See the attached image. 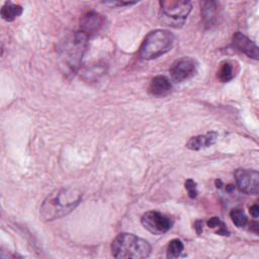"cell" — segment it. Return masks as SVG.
I'll return each mask as SVG.
<instances>
[{
    "label": "cell",
    "mask_w": 259,
    "mask_h": 259,
    "mask_svg": "<svg viewBox=\"0 0 259 259\" xmlns=\"http://www.w3.org/2000/svg\"><path fill=\"white\" fill-rule=\"evenodd\" d=\"M218 139V133L217 132H208L204 135H198L191 137L187 143L186 147L193 151H198L204 148H207L215 143Z\"/></svg>",
    "instance_id": "cell-11"
},
{
    "label": "cell",
    "mask_w": 259,
    "mask_h": 259,
    "mask_svg": "<svg viewBox=\"0 0 259 259\" xmlns=\"http://www.w3.org/2000/svg\"><path fill=\"white\" fill-rule=\"evenodd\" d=\"M234 188H235V186H234V185H231V184H230V185H228V186H227V188H226V189H227V191L231 192V191H232V190H233Z\"/></svg>",
    "instance_id": "cell-24"
},
{
    "label": "cell",
    "mask_w": 259,
    "mask_h": 259,
    "mask_svg": "<svg viewBox=\"0 0 259 259\" xmlns=\"http://www.w3.org/2000/svg\"><path fill=\"white\" fill-rule=\"evenodd\" d=\"M82 199L81 192L72 187L61 188L50 193L40 205V215L45 221L63 218L76 208Z\"/></svg>",
    "instance_id": "cell-1"
},
{
    "label": "cell",
    "mask_w": 259,
    "mask_h": 259,
    "mask_svg": "<svg viewBox=\"0 0 259 259\" xmlns=\"http://www.w3.org/2000/svg\"><path fill=\"white\" fill-rule=\"evenodd\" d=\"M174 35L165 29H155L144 38L139 57L143 60H153L168 53L174 44Z\"/></svg>",
    "instance_id": "cell-4"
},
{
    "label": "cell",
    "mask_w": 259,
    "mask_h": 259,
    "mask_svg": "<svg viewBox=\"0 0 259 259\" xmlns=\"http://www.w3.org/2000/svg\"><path fill=\"white\" fill-rule=\"evenodd\" d=\"M250 213L253 218L257 219L258 215H259V207L257 204H253L251 207H250Z\"/></svg>",
    "instance_id": "cell-22"
},
{
    "label": "cell",
    "mask_w": 259,
    "mask_h": 259,
    "mask_svg": "<svg viewBox=\"0 0 259 259\" xmlns=\"http://www.w3.org/2000/svg\"><path fill=\"white\" fill-rule=\"evenodd\" d=\"M159 4L162 20L173 27L182 26L192 8L191 2L184 0H165Z\"/></svg>",
    "instance_id": "cell-5"
},
{
    "label": "cell",
    "mask_w": 259,
    "mask_h": 259,
    "mask_svg": "<svg viewBox=\"0 0 259 259\" xmlns=\"http://www.w3.org/2000/svg\"><path fill=\"white\" fill-rule=\"evenodd\" d=\"M233 47L254 60L258 59V47L248 36L238 31L233 35Z\"/></svg>",
    "instance_id": "cell-10"
},
{
    "label": "cell",
    "mask_w": 259,
    "mask_h": 259,
    "mask_svg": "<svg viewBox=\"0 0 259 259\" xmlns=\"http://www.w3.org/2000/svg\"><path fill=\"white\" fill-rule=\"evenodd\" d=\"M230 218L233 224L238 228H244L248 223V219L245 212L240 208H233L230 211Z\"/></svg>",
    "instance_id": "cell-18"
},
{
    "label": "cell",
    "mask_w": 259,
    "mask_h": 259,
    "mask_svg": "<svg viewBox=\"0 0 259 259\" xmlns=\"http://www.w3.org/2000/svg\"><path fill=\"white\" fill-rule=\"evenodd\" d=\"M201 15L206 25L210 26L212 24H215L219 21V16H220L219 4L213 1L204 2L201 8Z\"/></svg>",
    "instance_id": "cell-13"
},
{
    "label": "cell",
    "mask_w": 259,
    "mask_h": 259,
    "mask_svg": "<svg viewBox=\"0 0 259 259\" xmlns=\"http://www.w3.org/2000/svg\"><path fill=\"white\" fill-rule=\"evenodd\" d=\"M238 188L246 193L255 195L259 189V174L256 170L237 169L234 173Z\"/></svg>",
    "instance_id": "cell-7"
},
{
    "label": "cell",
    "mask_w": 259,
    "mask_h": 259,
    "mask_svg": "<svg viewBox=\"0 0 259 259\" xmlns=\"http://www.w3.org/2000/svg\"><path fill=\"white\" fill-rule=\"evenodd\" d=\"M136 2H122V1H119V2H105V4H108V5H112V6H125V5H133L135 4Z\"/></svg>",
    "instance_id": "cell-20"
},
{
    "label": "cell",
    "mask_w": 259,
    "mask_h": 259,
    "mask_svg": "<svg viewBox=\"0 0 259 259\" xmlns=\"http://www.w3.org/2000/svg\"><path fill=\"white\" fill-rule=\"evenodd\" d=\"M22 13V7L12 2H5L1 8V17L6 21H13Z\"/></svg>",
    "instance_id": "cell-15"
},
{
    "label": "cell",
    "mask_w": 259,
    "mask_h": 259,
    "mask_svg": "<svg viewBox=\"0 0 259 259\" xmlns=\"http://www.w3.org/2000/svg\"><path fill=\"white\" fill-rule=\"evenodd\" d=\"M184 250V245L181 240L173 239L169 242L167 247V257L170 259L177 258L181 255Z\"/></svg>",
    "instance_id": "cell-16"
},
{
    "label": "cell",
    "mask_w": 259,
    "mask_h": 259,
    "mask_svg": "<svg viewBox=\"0 0 259 259\" xmlns=\"http://www.w3.org/2000/svg\"><path fill=\"white\" fill-rule=\"evenodd\" d=\"M185 189L189 195L190 198H195L197 196V186L196 182H194L192 179H187L185 181Z\"/></svg>",
    "instance_id": "cell-19"
},
{
    "label": "cell",
    "mask_w": 259,
    "mask_h": 259,
    "mask_svg": "<svg viewBox=\"0 0 259 259\" xmlns=\"http://www.w3.org/2000/svg\"><path fill=\"white\" fill-rule=\"evenodd\" d=\"M215 185H217L218 188H221V187H222V180L217 179V180H215Z\"/></svg>",
    "instance_id": "cell-23"
},
{
    "label": "cell",
    "mask_w": 259,
    "mask_h": 259,
    "mask_svg": "<svg viewBox=\"0 0 259 259\" xmlns=\"http://www.w3.org/2000/svg\"><path fill=\"white\" fill-rule=\"evenodd\" d=\"M172 88L170 80L165 76H156L154 77L149 85V92L153 96L162 97L167 95Z\"/></svg>",
    "instance_id": "cell-12"
},
{
    "label": "cell",
    "mask_w": 259,
    "mask_h": 259,
    "mask_svg": "<svg viewBox=\"0 0 259 259\" xmlns=\"http://www.w3.org/2000/svg\"><path fill=\"white\" fill-rule=\"evenodd\" d=\"M105 24L104 17L95 11L85 13L80 19V31L85 33L88 37L97 34L101 31Z\"/></svg>",
    "instance_id": "cell-9"
},
{
    "label": "cell",
    "mask_w": 259,
    "mask_h": 259,
    "mask_svg": "<svg viewBox=\"0 0 259 259\" xmlns=\"http://www.w3.org/2000/svg\"><path fill=\"white\" fill-rule=\"evenodd\" d=\"M238 72V65L234 61H225L218 70V79L221 82H229L234 79Z\"/></svg>",
    "instance_id": "cell-14"
},
{
    "label": "cell",
    "mask_w": 259,
    "mask_h": 259,
    "mask_svg": "<svg viewBox=\"0 0 259 259\" xmlns=\"http://www.w3.org/2000/svg\"><path fill=\"white\" fill-rule=\"evenodd\" d=\"M207 226L209 229H212L218 235H221V236H229L230 235V232H229L228 228L226 227V225L224 224V222H222L217 217H213L210 220H208Z\"/></svg>",
    "instance_id": "cell-17"
},
{
    "label": "cell",
    "mask_w": 259,
    "mask_h": 259,
    "mask_svg": "<svg viewBox=\"0 0 259 259\" xmlns=\"http://www.w3.org/2000/svg\"><path fill=\"white\" fill-rule=\"evenodd\" d=\"M111 252L113 257L119 259H142L149 257L151 253V245L145 239L134 234L121 233L112 241Z\"/></svg>",
    "instance_id": "cell-3"
},
{
    "label": "cell",
    "mask_w": 259,
    "mask_h": 259,
    "mask_svg": "<svg viewBox=\"0 0 259 259\" xmlns=\"http://www.w3.org/2000/svg\"><path fill=\"white\" fill-rule=\"evenodd\" d=\"M141 223L146 230L155 235L168 232L173 226V220L157 210H149L142 215Z\"/></svg>",
    "instance_id": "cell-6"
},
{
    "label": "cell",
    "mask_w": 259,
    "mask_h": 259,
    "mask_svg": "<svg viewBox=\"0 0 259 259\" xmlns=\"http://www.w3.org/2000/svg\"><path fill=\"white\" fill-rule=\"evenodd\" d=\"M194 229H195V231H196V233L199 235V234H201V232L203 231V222L202 221H196L195 223H194Z\"/></svg>",
    "instance_id": "cell-21"
},
{
    "label": "cell",
    "mask_w": 259,
    "mask_h": 259,
    "mask_svg": "<svg viewBox=\"0 0 259 259\" xmlns=\"http://www.w3.org/2000/svg\"><path fill=\"white\" fill-rule=\"evenodd\" d=\"M88 36L82 31H75L67 35L58 47L59 63L66 75L76 73L87 51Z\"/></svg>",
    "instance_id": "cell-2"
},
{
    "label": "cell",
    "mask_w": 259,
    "mask_h": 259,
    "mask_svg": "<svg viewBox=\"0 0 259 259\" xmlns=\"http://www.w3.org/2000/svg\"><path fill=\"white\" fill-rule=\"evenodd\" d=\"M197 65L196 62L188 57H184L181 59L176 60L171 68H170V75L173 81L175 82H182L185 81L196 73Z\"/></svg>",
    "instance_id": "cell-8"
}]
</instances>
